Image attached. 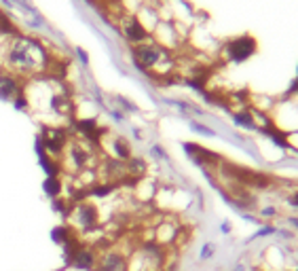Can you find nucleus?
Masks as SVG:
<instances>
[{"mask_svg":"<svg viewBox=\"0 0 298 271\" xmlns=\"http://www.w3.org/2000/svg\"><path fill=\"white\" fill-rule=\"evenodd\" d=\"M40 144L44 149V153L49 155L51 159H57L64 155L66 147H68V132L64 127H42V132L38 136Z\"/></svg>","mask_w":298,"mask_h":271,"instance_id":"obj_3","label":"nucleus"},{"mask_svg":"<svg viewBox=\"0 0 298 271\" xmlns=\"http://www.w3.org/2000/svg\"><path fill=\"white\" fill-rule=\"evenodd\" d=\"M254 51H256V43H254V38H249V36L235 38L233 43L226 45V55L233 61H243L249 55H254Z\"/></svg>","mask_w":298,"mask_h":271,"instance_id":"obj_7","label":"nucleus"},{"mask_svg":"<svg viewBox=\"0 0 298 271\" xmlns=\"http://www.w3.org/2000/svg\"><path fill=\"white\" fill-rule=\"evenodd\" d=\"M165 57H167L165 49H161V47H156V45L142 43V45H135V49H133V59L137 64V68H142L146 72L156 68Z\"/></svg>","mask_w":298,"mask_h":271,"instance_id":"obj_4","label":"nucleus"},{"mask_svg":"<svg viewBox=\"0 0 298 271\" xmlns=\"http://www.w3.org/2000/svg\"><path fill=\"white\" fill-rule=\"evenodd\" d=\"M96 267H98V250L89 244H83L70 259V269L74 271H96Z\"/></svg>","mask_w":298,"mask_h":271,"instance_id":"obj_5","label":"nucleus"},{"mask_svg":"<svg viewBox=\"0 0 298 271\" xmlns=\"http://www.w3.org/2000/svg\"><path fill=\"white\" fill-rule=\"evenodd\" d=\"M121 32L125 34V38L131 40V43H135V45H142V43H146V38H148L146 28L140 24L137 17H125L123 24H121Z\"/></svg>","mask_w":298,"mask_h":271,"instance_id":"obj_9","label":"nucleus"},{"mask_svg":"<svg viewBox=\"0 0 298 271\" xmlns=\"http://www.w3.org/2000/svg\"><path fill=\"white\" fill-rule=\"evenodd\" d=\"M13 106H15V108H17V110H26V108H28L30 104H28V98H26V95H24V93H19V95H17V98H15V100H13Z\"/></svg>","mask_w":298,"mask_h":271,"instance_id":"obj_12","label":"nucleus"},{"mask_svg":"<svg viewBox=\"0 0 298 271\" xmlns=\"http://www.w3.org/2000/svg\"><path fill=\"white\" fill-rule=\"evenodd\" d=\"M96 271H129L127 257L121 254L119 250H114V248L104 250L102 254H98V267H96Z\"/></svg>","mask_w":298,"mask_h":271,"instance_id":"obj_6","label":"nucleus"},{"mask_svg":"<svg viewBox=\"0 0 298 271\" xmlns=\"http://www.w3.org/2000/svg\"><path fill=\"white\" fill-rule=\"evenodd\" d=\"M19 93H24V85L19 83V76H15L9 70L0 72V100L13 102Z\"/></svg>","mask_w":298,"mask_h":271,"instance_id":"obj_8","label":"nucleus"},{"mask_svg":"<svg viewBox=\"0 0 298 271\" xmlns=\"http://www.w3.org/2000/svg\"><path fill=\"white\" fill-rule=\"evenodd\" d=\"M66 220H68L66 225L76 235H87L91 229L98 227V222H100V210L93 203H89L87 199L85 201H76V203H72L70 214H68Z\"/></svg>","mask_w":298,"mask_h":271,"instance_id":"obj_2","label":"nucleus"},{"mask_svg":"<svg viewBox=\"0 0 298 271\" xmlns=\"http://www.w3.org/2000/svg\"><path fill=\"white\" fill-rule=\"evenodd\" d=\"M42 186H44V193L49 195L51 199H57V197H61V191H64V184H61L59 176H55V178H47Z\"/></svg>","mask_w":298,"mask_h":271,"instance_id":"obj_11","label":"nucleus"},{"mask_svg":"<svg viewBox=\"0 0 298 271\" xmlns=\"http://www.w3.org/2000/svg\"><path fill=\"white\" fill-rule=\"evenodd\" d=\"M5 64L15 76H34L49 68V53L36 38L17 34L7 40Z\"/></svg>","mask_w":298,"mask_h":271,"instance_id":"obj_1","label":"nucleus"},{"mask_svg":"<svg viewBox=\"0 0 298 271\" xmlns=\"http://www.w3.org/2000/svg\"><path fill=\"white\" fill-rule=\"evenodd\" d=\"M212 254H214V246H212V244H208L205 248L201 250V259H210Z\"/></svg>","mask_w":298,"mask_h":271,"instance_id":"obj_13","label":"nucleus"},{"mask_svg":"<svg viewBox=\"0 0 298 271\" xmlns=\"http://www.w3.org/2000/svg\"><path fill=\"white\" fill-rule=\"evenodd\" d=\"M74 235V231L66 225H57V227H53V231H51V240H53V244H57V246H64L70 237Z\"/></svg>","mask_w":298,"mask_h":271,"instance_id":"obj_10","label":"nucleus"},{"mask_svg":"<svg viewBox=\"0 0 298 271\" xmlns=\"http://www.w3.org/2000/svg\"><path fill=\"white\" fill-rule=\"evenodd\" d=\"M76 53H78V57H81V61H83L85 66H87V64H89V57H87V53H85L83 49H76Z\"/></svg>","mask_w":298,"mask_h":271,"instance_id":"obj_14","label":"nucleus"}]
</instances>
